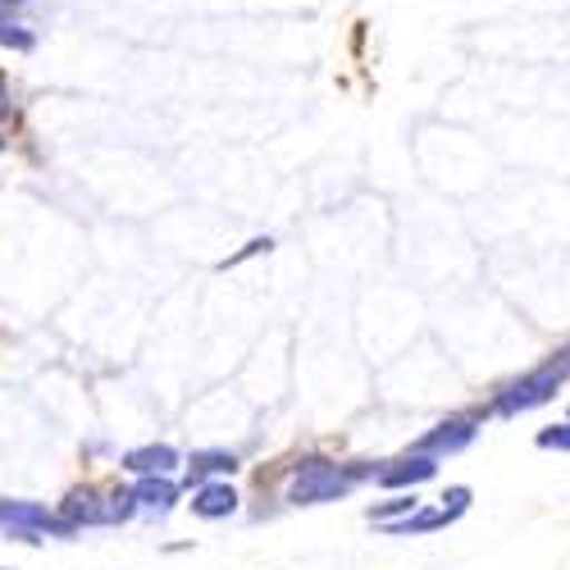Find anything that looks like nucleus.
I'll return each instance as SVG.
<instances>
[{"label": "nucleus", "mask_w": 570, "mask_h": 570, "mask_svg": "<svg viewBox=\"0 0 570 570\" xmlns=\"http://www.w3.org/2000/svg\"><path fill=\"white\" fill-rule=\"evenodd\" d=\"M361 474H374V470H352V465H338L328 456H302L293 480H288V502L293 507H324V502H343Z\"/></svg>", "instance_id": "f257e3e1"}, {"label": "nucleus", "mask_w": 570, "mask_h": 570, "mask_svg": "<svg viewBox=\"0 0 570 570\" xmlns=\"http://www.w3.org/2000/svg\"><path fill=\"white\" fill-rule=\"evenodd\" d=\"M570 379V347H561V352H552L543 365H534L530 374H520V379H511V384L498 393V402H493V411L498 415H520V411H534V406H543V402H552L557 397V389Z\"/></svg>", "instance_id": "f03ea898"}, {"label": "nucleus", "mask_w": 570, "mask_h": 570, "mask_svg": "<svg viewBox=\"0 0 570 570\" xmlns=\"http://www.w3.org/2000/svg\"><path fill=\"white\" fill-rule=\"evenodd\" d=\"M137 511L141 507H137L132 489H73L60 502V515L78 530H87V525H128Z\"/></svg>", "instance_id": "7ed1b4c3"}, {"label": "nucleus", "mask_w": 570, "mask_h": 570, "mask_svg": "<svg viewBox=\"0 0 570 570\" xmlns=\"http://www.w3.org/2000/svg\"><path fill=\"white\" fill-rule=\"evenodd\" d=\"M474 434H480V415H448V420H439L430 434H424L420 443H415V452H430V456H456V452H465L470 443H474Z\"/></svg>", "instance_id": "20e7f679"}, {"label": "nucleus", "mask_w": 570, "mask_h": 570, "mask_svg": "<svg viewBox=\"0 0 570 570\" xmlns=\"http://www.w3.org/2000/svg\"><path fill=\"white\" fill-rule=\"evenodd\" d=\"M434 474H439V456L411 448L406 456L389 461L384 470H374V484H379V489H420V484H430Z\"/></svg>", "instance_id": "39448f33"}, {"label": "nucleus", "mask_w": 570, "mask_h": 570, "mask_svg": "<svg viewBox=\"0 0 570 570\" xmlns=\"http://www.w3.org/2000/svg\"><path fill=\"white\" fill-rule=\"evenodd\" d=\"M183 465V456H178V448L174 443H141V448H128L124 456H119V470L124 474H174Z\"/></svg>", "instance_id": "423d86ee"}, {"label": "nucleus", "mask_w": 570, "mask_h": 570, "mask_svg": "<svg viewBox=\"0 0 570 570\" xmlns=\"http://www.w3.org/2000/svg\"><path fill=\"white\" fill-rule=\"evenodd\" d=\"M132 493H137V507L147 515H169L183 498V484L174 480V474H137Z\"/></svg>", "instance_id": "0eeeda50"}, {"label": "nucleus", "mask_w": 570, "mask_h": 570, "mask_svg": "<svg viewBox=\"0 0 570 570\" xmlns=\"http://www.w3.org/2000/svg\"><path fill=\"white\" fill-rule=\"evenodd\" d=\"M187 507H193L197 520H228V515H237L243 498H237V489L228 480H206V484L193 489V502Z\"/></svg>", "instance_id": "6e6552de"}, {"label": "nucleus", "mask_w": 570, "mask_h": 570, "mask_svg": "<svg viewBox=\"0 0 570 570\" xmlns=\"http://www.w3.org/2000/svg\"><path fill=\"white\" fill-rule=\"evenodd\" d=\"M443 525H456V520L443 511V507H415L411 515H397V520H384V525H374L379 534H389V539H420V534H434Z\"/></svg>", "instance_id": "1a4fd4ad"}, {"label": "nucleus", "mask_w": 570, "mask_h": 570, "mask_svg": "<svg viewBox=\"0 0 570 570\" xmlns=\"http://www.w3.org/2000/svg\"><path fill=\"white\" fill-rule=\"evenodd\" d=\"M237 470V452H193L187 456V470H183V484L197 489L206 480H228Z\"/></svg>", "instance_id": "9d476101"}, {"label": "nucleus", "mask_w": 570, "mask_h": 570, "mask_svg": "<svg viewBox=\"0 0 570 570\" xmlns=\"http://www.w3.org/2000/svg\"><path fill=\"white\" fill-rule=\"evenodd\" d=\"M420 507V498L406 489V493H397V498H389V502H374L370 511H365V520L370 525H384V520H397V515H411Z\"/></svg>", "instance_id": "9b49d317"}, {"label": "nucleus", "mask_w": 570, "mask_h": 570, "mask_svg": "<svg viewBox=\"0 0 570 570\" xmlns=\"http://www.w3.org/2000/svg\"><path fill=\"white\" fill-rule=\"evenodd\" d=\"M0 46H10V51H32V32L28 28H19L14 23V14L10 10H0Z\"/></svg>", "instance_id": "f8f14e48"}, {"label": "nucleus", "mask_w": 570, "mask_h": 570, "mask_svg": "<svg viewBox=\"0 0 570 570\" xmlns=\"http://www.w3.org/2000/svg\"><path fill=\"white\" fill-rule=\"evenodd\" d=\"M534 443H539L543 452H570V420H561V424H548V430H539V434H534Z\"/></svg>", "instance_id": "ddd939ff"}, {"label": "nucleus", "mask_w": 570, "mask_h": 570, "mask_svg": "<svg viewBox=\"0 0 570 570\" xmlns=\"http://www.w3.org/2000/svg\"><path fill=\"white\" fill-rule=\"evenodd\" d=\"M470 502H474V489H470V484H452V489L439 498V507H443L452 520H461V515L470 511Z\"/></svg>", "instance_id": "4468645a"}, {"label": "nucleus", "mask_w": 570, "mask_h": 570, "mask_svg": "<svg viewBox=\"0 0 570 570\" xmlns=\"http://www.w3.org/2000/svg\"><path fill=\"white\" fill-rule=\"evenodd\" d=\"M274 247V237H252V243L237 252V256H228V261H219V269H233V265H243V261H252V256H261V252H269Z\"/></svg>", "instance_id": "2eb2a0df"}, {"label": "nucleus", "mask_w": 570, "mask_h": 570, "mask_svg": "<svg viewBox=\"0 0 570 570\" xmlns=\"http://www.w3.org/2000/svg\"><path fill=\"white\" fill-rule=\"evenodd\" d=\"M10 110V91H6V78H0V115Z\"/></svg>", "instance_id": "dca6fc26"}, {"label": "nucleus", "mask_w": 570, "mask_h": 570, "mask_svg": "<svg viewBox=\"0 0 570 570\" xmlns=\"http://www.w3.org/2000/svg\"><path fill=\"white\" fill-rule=\"evenodd\" d=\"M19 6H28V0H0V10H19Z\"/></svg>", "instance_id": "f3484780"}, {"label": "nucleus", "mask_w": 570, "mask_h": 570, "mask_svg": "<svg viewBox=\"0 0 570 570\" xmlns=\"http://www.w3.org/2000/svg\"><path fill=\"white\" fill-rule=\"evenodd\" d=\"M0 570H10V566H0Z\"/></svg>", "instance_id": "a211bd4d"}]
</instances>
